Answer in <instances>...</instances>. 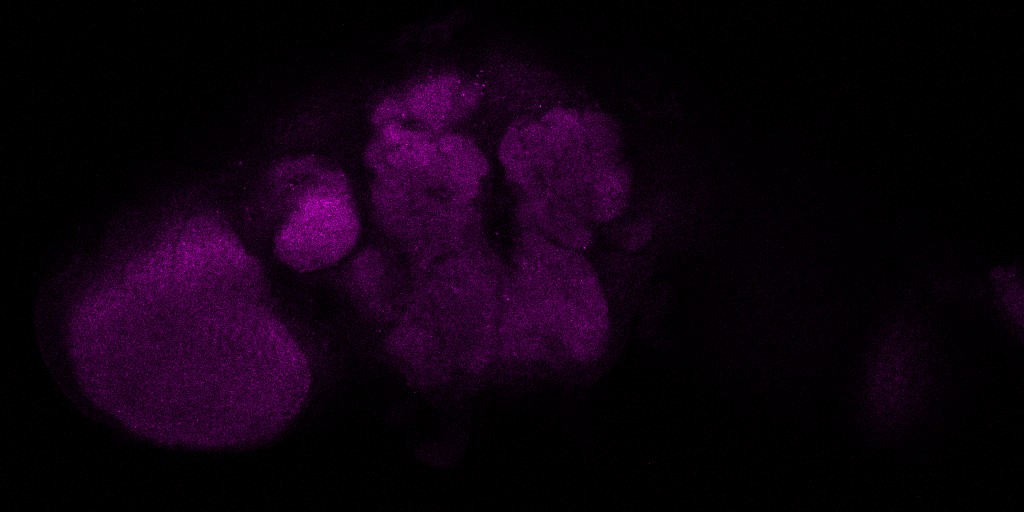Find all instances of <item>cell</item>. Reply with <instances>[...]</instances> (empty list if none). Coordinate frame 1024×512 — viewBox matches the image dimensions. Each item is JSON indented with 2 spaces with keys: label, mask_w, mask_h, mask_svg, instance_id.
Listing matches in <instances>:
<instances>
[{
  "label": "cell",
  "mask_w": 1024,
  "mask_h": 512,
  "mask_svg": "<svg viewBox=\"0 0 1024 512\" xmlns=\"http://www.w3.org/2000/svg\"><path fill=\"white\" fill-rule=\"evenodd\" d=\"M652 235L651 223L647 220L636 221L627 226L621 233L622 246L628 250H638L646 245Z\"/></svg>",
  "instance_id": "obj_5"
},
{
  "label": "cell",
  "mask_w": 1024,
  "mask_h": 512,
  "mask_svg": "<svg viewBox=\"0 0 1024 512\" xmlns=\"http://www.w3.org/2000/svg\"><path fill=\"white\" fill-rule=\"evenodd\" d=\"M610 334L607 301L591 263L535 230L522 229L503 292L498 355L588 363Z\"/></svg>",
  "instance_id": "obj_2"
},
{
  "label": "cell",
  "mask_w": 1024,
  "mask_h": 512,
  "mask_svg": "<svg viewBox=\"0 0 1024 512\" xmlns=\"http://www.w3.org/2000/svg\"><path fill=\"white\" fill-rule=\"evenodd\" d=\"M507 270L483 244L449 253L412 282L387 351L418 387L480 373L497 356Z\"/></svg>",
  "instance_id": "obj_1"
},
{
  "label": "cell",
  "mask_w": 1024,
  "mask_h": 512,
  "mask_svg": "<svg viewBox=\"0 0 1024 512\" xmlns=\"http://www.w3.org/2000/svg\"><path fill=\"white\" fill-rule=\"evenodd\" d=\"M462 86L459 77L443 73L408 88L400 98L407 118L433 134L455 121L457 95Z\"/></svg>",
  "instance_id": "obj_4"
},
{
  "label": "cell",
  "mask_w": 1024,
  "mask_h": 512,
  "mask_svg": "<svg viewBox=\"0 0 1024 512\" xmlns=\"http://www.w3.org/2000/svg\"><path fill=\"white\" fill-rule=\"evenodd\" d=\"M272 226L274 254L294 271H319L349 256L362 225L346 173L327 160L280 199Z\"/></svg>",
  "instance_id": "obj_3"
}]
</instances>
